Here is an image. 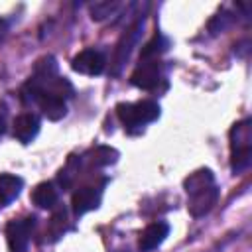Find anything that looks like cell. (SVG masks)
I'll use <instances>...</instances> for the list:
<instances>
[{
	"label": "cell",
	"instance_id": "6da1fadb",
	"mask_svg": "<svg viewBox=\"0 0 252 252\" xmlns=\"http://www.w3.org/2000/svg\"><path fill=\"white\" fill-rule=\"evenodd\" d=\"M116 114L124 128L134 130L154 122L159 116V106L154 100H138V102H120L116 104Z\"/></svg>",
	"mask_w": 252,
	"mask_h": 252
},
{
	"label": "cell",
	"instance_id": "7a4b0ae2",
	"mask_svg": "<svg viewBox=\"0 0 252 252\" xmlns=\"http://www.w3.org/2000/svg\"><path fill=\"white\" fill-rule=\"evenodd\" d=\"M22 98L24 100H33L39 108H41V112H43V116L45 118H49V120H61L65 114H67V104H65V100L63 98H59V96H55V94H49V93H43V91H33V89H28L26 85H24V89H22Z\"/></svg>",
	"mask_w": 252,
	"mask_h": 252
},
{
	"label": "cell",
	"instance_id": "3957f363",
	"mask_svg": "<svg viewBox=\"0 0 252 252\" xmlns=\"http://www.w3.org/2000/svg\"><path fill=\"white\" fill-rule=\"evenodd\" d=\"M35 228V217H24V219H12L6 224V242L10 252H26L30 238Z\"/></svg>",
	"mask_w": 252,
	"mask_h": 252
},
{
	"label": "cell",
	"instance_id": "277c9868",
	"mask_svg": "<svg viewBox=\"0 0 252 252\" xmlns=\"http://www.w3.org/2000/svg\"><path fill=\"white\" fill-rule=\"evenodd\" d=\"M161 81V63L159 59H140L136 69L130 75V83L138 89L152 91Z\"/></svg>",
	"mask_w": 252,
	"mask_h": 252
},
{
	"label": "cell",
	"instance_id": "5b68a950",
	"mask_svg": "<svg viewBox=\"0 0 252 252\" xmlns=\"http://www.w3.org/2000/svg\"><path fill=\"white\" fill-rule=\"evenodd\" d=\"M100 201H102V189L98 185H83L73 193L71 209H73V213L77 217H81V215H85L89 211L98 209Z\"/></svg>",
	"mask_w": 252,
	"mask_h": 252
},
{
	"label": "cell",
	"instance_id": "8992f818",
	"mask_svg": "<svg viewBox=\"0 0 252 252\" xmlns=\"http://www.w3.org/2000/svg\"><path fill=\"white\" fill-rule=\"evenodd\" d=\"M71 67H73V71H77L81 75L94 77V75H100L104 71L106 59L98 49H83L81 53H77L73 57Z\"/></svg>",
	"mask_w": 252,
	"mask_h": 252
},
{
	"label": "cell",
	"instance_id": "52a82bcc",
	"mask_svg": "<svg viewBox=\"0 0 252 252\" xmlns=\"http://www.w3.org/2000/svg\"><path fill=\"white\" fill-rule=\"evenodd\" d=\"M217 201H219V189L215 185H211L203 191H197V193L189 195L187 209L193 217H203L217 205Z\"/></svg>",
	"mask_w": 252,
	"mask_h": 252
},
{
	"label": "cell",
	"instance_id": "ba28073f",
	"mask_svg": "<svg viewBox=\"0 0 252 252\" xmlns=\"http://www.w3.org/2000/svg\"><path fill=\"white\" fill-rule=\"evenodd\" d=\"M167 234H169V224H167V222H163V220L152 222V224H148V226L142 230V234H140V238H138V248H140L142 252H150V250L158 248V246L165 240Z\"/></svg>",
	"mask_w": 252,
	"mask_h": 252
},
{
	"label": "cell",
	"instance_id": "9c48e42d",
	"mask_svg": "<svg viewBox=\"0 0 252 252\" xmlns=\"http://www.w3.org/2000/svg\"><path fill=\"white\" fill-rule=\"evenodd\" d=\"M14 138L22 144H30L39 132V118L32 112H24L14 118Z\"/></svg>",
	"mask_w": 252,
	"mask_h": 252
},
{
	"label": "cell",
	"instance_id": "30bf717a",
	"mask_svg": "<svg viewBox=\"0 0 252 252\" xmlns=\"http://www.w3.org/2000/svg\"><path fill=\"white\" fill-rule=\"evenodd\" d=\"M140 30H142V22H136L134 26H130L128 30H126V33L120 37V41H118V47H116V53H114V65H116V69H114V73H118V69L124 65V61L130 57V51H132V45L138 41V37H140Z\"/></svg>",
	"mask_w": 252,
	"mask_h": 252
},
{
	"label": "cell",
	"instance_id": "8fae6325",
	"mask_svg": "<svg viewBox=\"0 0 252 252\" xmlns=\"http://www.w3.org/2000/svg\"><path fill=\"white\" fill-rule=\"evenodd\" d=\"M57 201H59V193L53 187V183H49V181L35 185L32 191V203L39 209H53L57 205Z\"/></svg>",
	"mask_w": 252,
	"mask_h": 252
},
{
	"label": "cell",
	"instance_id": "7c38bea8",
	"mask_svg": "<svg viewBox=\"0 0 252 252\" xmlns=\"http://www.w3.org/2000/svg\"><path fill=\"white\" fill-rule=\"evenodd\" d=\"M24 187V179L12 173H0V205L12 203Z\"/></svg>",
	"mask_w": 252,
	"mask_h": 252
},
{
	"label": "cell",
	"instance_id": "4fadbf2b",
	"mask_svg": "<svg viewBox=\"0 0 252 252\" xmlns=\"http://www.w3.org/2000/svg\"><path fill=\"white\" fill-rule=\"evenodd\" d=\"M252 148V126L250 120L236 122L230 130V152L234 150H250Z\"/></svg>",
	"mask_w": 252,
	"mask_h": 252
},
{
	"label": "cell",
	"instance_id": "5bb4252c",
	"mask_svg": "<svg viewBox=\"0 0 252 252\" xmlns=\"http://www.w3.org/2000/svg\"><path fill=\"white\" fill-rule=\"evenodd\" d=\"M85 159L89 161L91 167H104L118 159V152L110 146H96L85 154Z\"/></svg>",
	"mask_w": 252,
	"mask_h": 252
},
{
	"label": "cell",
	"instance_id": "9a60e30c",
	"mask_svg": "<svg viewBox=\"0 0 252 252\" xmlns=\"http://www.w3.org/2000/svg\"><path fill=\"white\" fill-rule=\"evenodd\" d=\"M67 228H69V222H67V211H65V209H57V211L51 215L49 222H47V228H45V240H49V242L59 240V238L67 232Z\"/></svg>",
	"mask_w": 252,
	"mask_h": 252
},
{
	"label": "cell",
	"instance_id": "2e32d148",
	"mask_svg": "<svg viewBox=\"0 0 252 252\" xmlns=\"http://www.w3.org/2000/svg\"><path fill=\"white\" fill-rule=\"evenodd\" d=\"M211 185H215V175H213L211 169H199V171L191 173V175L183 181V187H185L187 195H193V193H197V191H203V189H207V187H211Z\"/></svg>",
	"mask_w": 252,
	"mask_h": 252
},
{
	"label": "cell",
	"instance_id": "e0dca14e",
	"mask_svg": "<svg viewBox=\"0 0 252 252\" xmlns=\"http://www.w3.org/2000/svg\"><path fill=\"white\" fill-rule=\"evenodd\" d=\"M169 41L161 35V33H156L140 51V59H159V55L167 49Z\"/></svg>",
	"mask_w": 252,
	"mask_h": 252
},
{
	"label": "cell",
	"instance_id": "ac0fdd59",
	"mask_svg": "<svg viewBox=\"0 0 252 252\" xmlns=\"http://www.w3.org/2000/svg\"><path fill=\"white\" fill-rule=\"evenodd\" d=\"M33 77H37V79L57 77V61H55V57L45 55V57L37 59L35 65H33Z\"/></svg>",
	"mask_w": 252,
	"mask_h": 252
},
{
	"label": "cell",
	"instance_id": "d6986e66",
	"mask_svg": "<svg viewBox=\"0 0 252 252\" xmlns=\"http://www.w3.org/2000/svg\"><path fill=\"white\" fill-rule=\"evenodd\" d=\"M252 163V148L250 150H234L230 152V167L234 173L248 169Z\"/></svg>",
	"mask_w": 252,
	"mask_h": 252
},
{
	"label": "cell",
	"instance_id": "ffe728a7",
	"mask_svg": "<svg viewBox=\"0 0 252 252\" xmlns=\"http://www.w3.org/2000/svg\"><path fill=\"white\" fill-rule=\"evenodd\" d=\"M234 24V16L230 12H219L211 22H209V32L213 35H219L222 32H226L230 26Z\"/></svg>",
	"mask_w": 252,
	"mask_h": 252
},
{
	"label": "cell",
	"instance_id": "44dd1931",
	"mask_svg": "<svg viewBox=\"0 0 252 252\" xmlns=\"http://www.w3.org/2000/svg\"><path fill=\"white\" fill-rule=\"evenodd\" d=\"M118 2H94L91 4V18L93 20H104L110 14H114L118 10Z\"/></svg>",
	"mask_w": 252,
	"mask_h": 252
},
{
	"label": "cell",
	"instance_id": "7402d4cb",
	"mask_svg": "<svg viewBox=\"0 0 252 252\" xmlns=\"http://www.w3.org/2000/svg\"><path fill=\"white\" fill-rule=\"evenodd\" d=\"M6 132V108L0 104V134Z\"/></svg>",
	"mask_w": 252,
	"mask_h": 252
},
{
	"label": "cell",
	"instance_id": "603a6c76",
	"mask_svg": "<svg viewBox=\"0 0 252 252\" xmlns=\"http://www.w3.org/2000/svg\"><path fill=\"white\" fill-rule=\"evenodd\" d=\"M6 33H8V22L0 18V41L6 37Z\"/></svg>",
	"mask_w": 252,
	"mask_h": 252
},
{
	"label": "cell",
	"instance_id": "cb8c5ba5",
	"mask_svg": "<svg viewBox=\"0 0 252 252\" xmlns=\"http://www.w3.org/2000/svg\"><path fill=\"white\" fill-rule=\"evenodd\" d=\"M0 207H2V205H0Z\"/></svg>",
	"mask_w": 252,
	"mask_h": 252
}]
</instances>
